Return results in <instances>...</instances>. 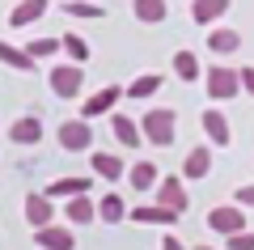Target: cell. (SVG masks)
Returning a JSON list of instances; mask_svg holds the SVG:
<instances>
[{"label": "cell", "instance_id": "cell-18", "mask_svg": "<svg viewBox=\"0 0 254 250\" xmlns=\"http://www.w3.org/2000/svg\"><path fill=\"white\" fill-rule=\"evenodd\" d=\"M51 216H55V208H51L47 195H30L26 199V221L34 225V229H38V225H51Z\"/></svg>", "mask_w": 254, "mask_h": 250}, {"label": "cell", "instance_id": "cell-20", "mask_svg": "<svg viewBox=\"0 0 254 250\" xmlns=\"http://www.w3.org/2000/svg\"><path fill=\"white\" fill-rule=\"evenodd\" d=\"M110 127H115V140H119V144H127V149H136V144L144 140V136H140V127L131 123L127 115H115V123H110Z\"/></svg>", "mask_w": 254, "mask_h": 250}, {"label": "cell", "instance_id": "cell-32", "mask_svg": "<svg viewBox=\"0 0 254 250\" xmlns=\"http://www.w3.org/2000/svg\"><path fill=\"white\" fill-rule=\"evenodd\" d=\"M237 208H254V187H237Z\"/></svg>", "mask_w": 254, "mask_h": 250}, {"label": "cell", "instance_id": "cell-22", "mask_svg": "<svg viewBox=\"0 0 254 250\" xmlns=\"http://www.w3.org/2000/svg\"><path fill=\"white\" fill-rule=\"evenodd\" d=\"M93 208H98V221H106V225H119V221L127 216V204H123L119 195H106L102 204H93Z\"/></svg>", "mask_w": 254, "mask_h": 250}, {"label": "cell", "instance_id": "cell-19", "mask_svg": "<svg viewBox=\"0 0 254 250\" xmlns=\"http://www.w3.org/2000/svg\"><path fill=\"white\" fill-rule=\"evenodd\" d=\"M127 178H131L136 191H153L157 187V166H153V161H136V166L127 170Z\"/></svg>", "mask_w": 254, "mask_h": 250}, {"label": "cell", "instance_id": "cell-21", "mask_svg": "<svg viewBox=\"0 0 254 250\" xmlns=\"http://www.w3.org/2000/svg\"><path fill=\"white\" fill-rule=\"evenodd\" d=\"M93 170H98L102 178H123V174H127V166L115 157V153H93Z\"/></svg>", "mask_w": 254, "mask_h": 250}, {"label": "cell", "instance_id": "cell-14", "mask_svg": "<svg viewBox=\"0 0 254 250\" xmlns=\"http://www.w3.org/2000/svg\"><path fill=\"white\" fill-rule=\"evenodd\" d=\"M131 13H136V21H144V26H157V21H165V0H131Z\"/></svg>", "mask_w": 254, "mask_h": 250}, {"label": "cell", "instance_id": "cell-31", "mask_svg": "<svg viewBox=\"0 0 254 250\" xmlns=\"http://www.w3.org/2000/svg\"><path fill=\"white\" fill-rule=\"evenodd\" d=\"M237 81H242V89L254 98V68H242V72H237Z\"/></svg>", "mask_w": 254, "mask_h": 250}, {"label": "cell", "instance_id": "cell-6", "mask_svg": "<svg viewBox=\"0 0 254 250\" xmlns=\"http://www.w3.org/2000/svg\"><path fill=\"white\" fill-rule=\"evenodd\" d=\"M60 144H64L68 153H85V149L93 144V132H89V123H85V119H76V123L68 119V123L60 127Z\"/></svg>", "mask_w": 254, "mask_h": 250}, {"label": "cell", "instance_id": "cell-29", "mask_svg": "<svg viewBox=\"0 0 254 250\" xmlns=\"http://www.w3.org/2000/svg\"><path fill=\"white\" fill-rule=\"evenodd\" d=\"M55 51H60V38H34V43L26 47L30 60H47V55H55Z\"/></svg>", "mask_w": 254, "mask_h": 250}, {"label": "cell", "instance_id": "cell-10", "mask_svg": "<svg viewBox=\"0 0 254 250\" xmlns=\"http://www.w3.org/2000/svg\"><path fill=\"white\" fill-rule=\"evenodd\" d=\"M119 98H123V89H119V85H106V89H98V93H93V98L81 106V115H85V119H93V115H106V110L115 106Z\"/></svg>", "mask_w": 254, "mask_h": 250}, {"label": "cell", "instance_id": "cell-24", "mask_svg": "<svg viewBox=\"0 0 254 250\" xmlns=\"http://www.w3.org/2000/svg\"><path fill=\"white\" fill-rule=\"evenodd\" d=\"M0 64H9V68H17V72H30V68H34V60H30L26 51H17V47H9L4 38H0Z\"/></svg>", "mask_w": 254, "mask_h": 250}, {"label": "cell", "instance_id": "cell-11", "mask_svg": "<svg viewBox=\"0 0 254 250\" xmlns=\"http://www.w3.org/2000/svg\"><path fill=\"white\" fill-rule=\"evenodd\" d=\"M64 221L68 225H89V221H98V208H93L85 195H72L68 204H64Z\"/></svg>", "mask_w": 254, "mask_h": 250}, {"label": "cell", "instance_id": "cell-13", "mask_svg": "<svg viewBox=\"0 0 254 250\" xmlns=\"http://www.w3.org/2000/svg\"><path fill=\"white\" fill-rule=\"evenodd\" d=\"M43 13H47V0H21L17 9L9 13V26H13V30H21V26H30V21H38Z\"/></svg>", "mask_w": 254, "mask_h": 250}, {"label": "cell", "instance_id": "cell-8", "mask_svg": "<svg viewBox=\"0 0 254 250\" xmlns=\"http://www.w3.org/2000/svg\"><path fill=\"white\" fill-rule=\"evenodd\" d=\"M127 216L136 225H174L178 221V212H170V208H161V204H136V208H127Z\"/></svg>", "mask_w": 254, "mask_h": 250}, {"label": "cell", "instance_id": "cell-3", "mask_svg": "<svg viewBox=\"0 0 254 250\" xmlns=\"http://www.w3.org/2000/svg\"><path fill=\"white\" fill-rule=\"evenodd\" d=\"M208 229L220 233V238H229V233L246 229V212L237 204H220V208H212V212H208Z\"/></svg>", "mask_w": 254, "mask_h": 250}, {"label": "cell", "instance_id": "cell-9", "mask_svg": "<svg viewBox=\"0 0 254 250\" xmlns=\"http://www.w3.org/2000/svg\"><path fill=\"white\" fill-rule=\"evenodd\" d=\"M208 170H212V153H208V144L190 149L187 161H182V178H208Z\"/></svg>", "mask_w": 254, "mask_h": 250}, {"label": "cell", "instance_id": "cell-27", "mask_svg": "<svg viewBox=\"0 0 254 250\" xmlns=\"http://www.w3.org/2000/svg\"><path fill=\"white\" fill-rule=\"evenodd\" d=\"M60 47L68 51V60H72V64H85V60H89V47H85V38H76V34H64Z\"/></svg>", "mask_w": 254, "mask_h": 250}, {"label": "cell", "instance_id": "cell-34", "mask_svg": "<svg viewBox=\"0 0 254 250\" xmlns=\"http://www.w3.org/2000/svg\"><path fill=\"white\" fill-rule=\"evenodd\" d=\"M195 250H212V246H195Z\"/></svg>", "mask_w": 254, "mask_h": 250}, {"label": "cell", "instance_id": "cell-26", "mask_svg": "<svg viewBox=\"0 0 254 250\" xmlns=\"http://www.w3.org/2000/svg\"><path fill=\"white\" fill-rule=\"evenodd\" d=\"M174 72H178L182 81H195V77H199V60H195L190 51H178V55H174Z\"/></svg>", "mask_w": 254, "mask_h": 250}, {"label": "cell", "instance_id": "cell-33", "mask_svg": "<svg viewBox=\"0 0 254 250\" xmlns=\"http://www.w3.org/2000/svg\"><path fill=\"white\" fill-rule=\"evenodd\" d=\"M161 250H187V246H182L178 238H161Z\"/></svg>", "mask_w": 254, "mask_h": 250}, {"label": "cell", "instance_id": "cell-2", "mask_svg": "<svg viewBox=\"0 0 254 250\" xmlns=\"http://www.w3.org/2000/svg\"><path fill=\"white\" fill-rule=\"evenodd\" d=\"M81 85H85V72L76 68V64H60V68H51V89H55V98H68V102H72L76 93H81Z\"/></svg>", "mask_w": 254, "mask_h": 250}, {"label": "cell", "instance_id": "cell-28", "mask_svg": "<svg viewBox=\"0 0 254 250\" xmlns=\"http://www.w3.org/2000/svg\"><path fill=\"white\" fill-rule=\"evenodd\" d=\"M64 13L68 17H102V4H89V0H64Z\"/></svg>", "mask_w": 254, "mask_h": 250}, {"label": "cell", "instance_id": "cell-12", "mask_svg": "<svg viewBox=\"0 0 254 250\" xmlns=\"http://www.w3.org/2000/svg\"><path fill=\"white\" fill-rule=\"evenodd\" d=\"M9 136H13V144H38L43 140V123H38V115H26L9 127Z\"/></svg>", "mask_w": 254, "mask_h": 250}, {"label": "cell", "instance_id": "cell-7", "mask_svg": "<svg viewBox=\"0 0 254 250\" xmlns=\"http://www.w3.org/2000/svg\"><path fill=\"white\" fill-rule=\"evenodd\" d=\"M38 246L43 250H76V238L72 229H60V225H38Z\"/></svg>", "mask_w": 254, "mask_h": 250}, {"label": "cell", "instance_id": "cell-5", "mask_svg": "<svg viewBox=\"0 0 254 250\" xmlns=\"http://www.w3.org/2000/svg\"><path fill=\"white\" fill-rule=\"evenodd\" d=\"M157 204H161V208H170V212H187V204H190V199H187V187H182V178H174V174H170V178H157Z\"/></svg>", "mask_w": 254, "mask_h": 250}, {"label": "cell", "instance_id": "cell-4", "mask_svg": "<svg viewBox=\"0 0 254 250\" xmlns=\"http://www.w3.org/2000/svg\"><path fill=\"white\" fill-rule=\"evenodd\" d=\"M237 89H242V81H237V68H208V98L229 102Z\"/></svg>", "mask_w": 254, "mask_h": 250}, {"label": "cell", "instance_id": "cell-30", "mask_svg": "<svg viewBox=\"0 0 254 250\" xmlns=\"http://www.w3.org/2000/svg\"><path fill=\"white\" fill-rule=\"evenodd\" d=\"M225 250H254V233L250 229H237L225 238Z\"/></svg>", "mask_w": 254, "mask_h": 250}, {"label": "cell", "instance_id": "cell-15", "mask_svg": "<svg viewBox=\"0 0 254 250\" xmlns=\"http://www.w3.org/2000/svg\"><path fill=\"white\" fill-rule=\"evenodd\" d=\"M203 132H208L212 144H229L233 136H229V119L220 115V110H203Z\"/></svg>", "mask_w": 254, "mask_h": 250}, {"label": "cell", "instance_id": "cell-17", "mask_svg": "<svg viewBox=\"0 0 254 250\" xmlns=\"http://www.w3.org/2000/svg\"><path fill=\"white\" fill-rule=\"evenodd\" d=\"M229 4H233V0H195V4H190V17L199 21V26H208L220 13H229Z\"/></svg>", "mask_w": 254, "mask_h": 250}, {"label": "cell", "instance_id": "cell-1", "mask_svg": "<svg viewBox=\"0 0 254 250\" xmlns=\"http://www.w3.org/2000/svg\"><path fill=\"white\" fill-rule=\"evenodd\" d=\"M140 132H144V140H153L157 149H165V144H174V132H178V115H174V110H165V106H157V110H148V115H144Z\"/></svg>", "mask_w": 254, "mask_h": 250}, {"label": "cell", "instance_id": "cell-25", "mask_svg": "<svg viewBox=\"0 0 254 250\" xmlns=\"http://www.w3.org/2000/svg\"><path fill=\"white\" fill-rule=\"evenodd\" d=\"M157 89H161V77H136V81H131V85H127V98H153V93Z\"/></svg>", "mask_w": 254, "mask_h": 250}, {"label": "cell", "instance_id": "cell-16", "mask_svg": "<svg viewBox=\"0 0 254 250\" xmlns=\"http://www.w3.org/2000/svg\"><path fill=\"white\" fill-rule=\"evenodd\" d=\"M89 191V178H55L47 187V199H72V195H85Z\"/></svg>", "mask_w": 254, "mask_h": 250}, {"label": "cell", "instance_id": "cell-23", "mask_svg": "<svg viewBox=\"0 0 254 250\" xmlns=\"http://www.w3.org/2000/svg\"><path fill=\"white\" fill-rule=\"evenodd\" d=\"M208 47L216 55H229V51L242 47V34H237V30H216V34H208Z\"/></svg>", "mask_w": 254, "mask_h": 250}]
</instances>
